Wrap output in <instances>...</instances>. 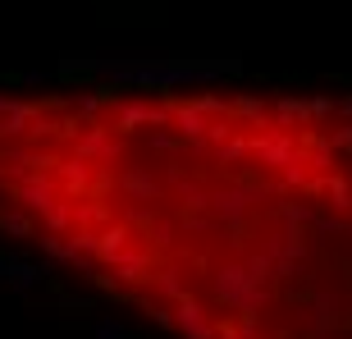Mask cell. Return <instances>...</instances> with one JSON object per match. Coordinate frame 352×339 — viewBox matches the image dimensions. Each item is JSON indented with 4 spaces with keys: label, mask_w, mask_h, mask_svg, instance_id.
Masks as SVG:
<instances>
[{
    "label": "cell",
    "mask_w": 352,
    "mask_h": 339,
    "mask_svg": "<svg viewBox=\"0 0 352 339\" xmlns=\"http://www.w3.org/2000/svg\"><path fill=\"white\" fill-rule=\"evenodd\" d=\"M0 225L183 339H352V105L0 96Z\"/></svg>",
    "instance_id": "obj_1"
}]
</instances>
